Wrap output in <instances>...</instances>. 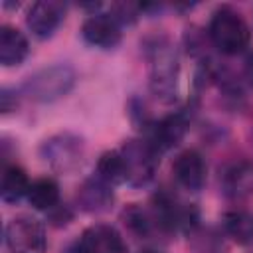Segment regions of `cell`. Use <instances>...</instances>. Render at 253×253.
Masks as SVG:
<instances>
[{
    "mask_svg": "<svg viewBox=\"0 0 253 253\" xmlns=\"http://www.w3.org/2000/svg\"><path fill=\"white\" fill-rule=\"evenodd\" d=\"M81 38L93 47L113 49L123 40V28L109 14L93 12L81 24Z\"/></svg>",
    "mask_w": 253,
    "mask_h": 253,
    "instance_id": "cell-8",
    "label": "cell"
},
{
    "mask_svg": "<svg viewBox=\"0 0 253 253\" xmlns=\"http://www.w3.org/2000/svg\"><path fill=\"white\" fill-rule=\"evenodd\" d=\"M65 16V4L57 0H38L30 6L26 14V24L32 34L40 40L49 38Z\"/></svg>",
    "mask_w": 253,
    "mask_h": 253,
    "instance_id": "cell-11",
    "label": "cell"
},
{
    "mask_svg": "<svg viewBox=\"0 0 253 253\" xmlns=\"http://www.w3.org/2000/svg\"><path fill=\"white\" fill-rule=\"evenodd\" d=\"M71 219H73V211H71L67 206H61V204H57L53 210H49V221H51L55 227L67 225Z\"/></svg>",
    "mask_w": 253,
    "mask_h": 253,
    "instance_id": "cell-22",
    "label": "cell"
},
{
    "mask_svg": "<svg viewBox=\"0 0 253 253\" xmlns=\"http://www.w3.org/2000/svg\"><path fill=\"white\" fill-rule=\"evenodd\" d=\"M115 202L113 186L101 180L97 174L93 178H87L81 182V186L75 192V204L79 210L87 213H101L107 211Z\"/></svg>",
    "mask_w": 253,
    "mask_h": 253,
    "instance_id": "cell-12",
    "label": "cell"
},
{
    "mask_svg": "<svg viewBox=\"0 0 253 253\" xmlns=\"http://www.w3.org/2000/svg\"><path fill=\"white\" fill-rule=\"evenodd\" d=\"M138 253H160L158 249H142V251H138Z\"/></svg>",
    "mask_w": 253,
    "mask_h": 253,
    "instance_id": "cell-25",
    "label": "cell"
},
{
    "mask_svg": "<svg viewBox=\"0 0 253 253\" xmlns=\"http://www.w3.org/2000/svg\"><path fill=\"white\" fill-rule=\"evenodd\" d=\"M172 174L176 182L188 190V192H198L204 188L208 180V164L206 158L196 150V148H186L182 150L174 162H172Z\"/></svg>",
    "mask_w": 253,
    "mask_h": 253,
    "instance_id": "cell-9",
    "label": "cell"
},
{
    "mask_svg": "<svg viewBox=\"0 0 253 253\" xmlns=\"http://www.w3.org/2000/svg\"><path fill=\"white\" fill-rule=\"evenodd\" d=\"M223 233L239 245L253 243V213L247 210H229L221 215Z\"/></svg>",
    "mask_w": 253,
    "mask_h": 253,
    "instance_id": "cell-17",
    "label": "cell"
},
{
    "mask_svg": "<svg viewBox=\"0 0 253 253\" xmlns=\"http://www.w3.org/2000/svg\"><path fill=\"white\" fill-rule=\"evenodd\" d=\"M208 38L210 42L225 55L241 53L251 40V30L241 12L223 4L211 12L208 24Z\"/></svg>",
    "mask_w": 253,
    "mask_h": 253,
    "instance_id": "cell-2",
    "label": "cell"
},
{
    "mask_svg": "<svg viewBox=\"0 0 253 253\" xmlns=\"http://www.w3.org/2000/svg\"><path fill=\"white\" fill-rule=\"evenodd\" d=\"M81 253H126V243L117 227L109 223H93L77 239Z\"/></svg>",
    "mask_w": 253,
    "mask_h": 253,
    "instance_id": "cell-10",
    "label": "cell"
},
{
    "mask_svg": "<svg viewBox=\"0 0 253 253\" xmlns=\"http://www.w3.org/2000/svg\"><path fill=\"white\" fill-rule=\"evenodd\" d=\"M77 73L67 63H53L28 75L20 87L22 95L36 103H53L65 97L75 85Z\"/></svg>",
    "mask_w": 253,
    "mask_h": 253,
    "instance_id": "cell-3",
    "label": "cell"
},
{
    "mask_svg": "<svg viewBox=\"0 0 253 253\" xmlns=\"http://www.w3.org/2000/svg\"><path fill=\"white\" fill-rule=\"evenodd\" d=\"M188 130V115L184 111L172 113L162 117L160 121H152V125L146 128L148 132V144L160 154L166 152L182 142Z\"/></svg>",
    "mask_w": 253,
    "mask_h": 253,
    "instance_id": "cell-7",
    "label": "cell"
},
{
    "mask_svg": "<svg viewBox=\"0 0 253 253\" xmlns=\"http://www.w3.org/2000/svg\"><path fill=\"white\" fill-rule=\"evenodd\" d=\"M142 12V6L140 4H126V2H119V4H113L111 6V12L109 16L123 28V26H130L138 20Z\"/></svg>",
    "mask_w": 253,
    "mask_h": 253,
    "instance_id": "cell-21",
    "label": "cell"
},
{
    "mask_svg": "<svg viewBox=\"0 0 253 253\" xmlns=\"http://www.w3.org/2000/svg\"><path fill=\"white\" fill-rule=\"evenodd\" d=\"M221 186H223L225 196L233 200H243V198L253 196V162L241 160V162L231 164L223 172Z\"/></svg>",
    "mask_w": 253,
    "mask_h": 253,
    "instance_id": "cell-14",
    "label": "cell"
},
{
    "mask_svg": "<svg viewBox=\"0 0 253 253\" xmlns=\"http://www.w3.org/2000/svg\"><path fill=\"white\" fill-rule=\"evenodd\" d=\"M150 93L164 105H170L178 97V77H180V61L174 45L160 38L150 47Z\"/></svg>",
    "mask_w": 253,
    "mask_h": 253,
    "instance_id": "cell-1",
    "label": "cell"
},
{
    "mask_svg": "<svg viewBox=\"0 0 253 253\" xmlns=\"http://www.w3.org/2000/svg\"><path fill=\"white\" fill-rule=\"evenodd\" d=\"M121 221L125 223V227L136 235V237H150L156 227V221L150 213V210L138 206V204H128L123 211H121Z\"/></svg>",
    "mask_w": 253,
    "mask_h": 253,
    "instance_id": "cell-20",
    "label": "cell"
},
{
    "mask_svg": "<svg viewBox=\"0 0 253 253\" xmlns=\"http://www.w3.org/2000/svg\"><path fill=\"white\" fill-rule=\"evenodd\" d=\"M30 178L26 170L18 164H4L2 176H0V198L6 204H14L28 196L30 190Z\"/></svg>",
    "mask_w": 253,
    "mask_h": 253,
    "instance_id": "cell-16",
    "label": "cell"
},
{
    "mask_svg": "<svg viewBox=\"0 0 253 253\" xmlns=\"http://www.w3.org/2000/svg\"><path fill=\"white\" fill-rule=\"evenodd\" d=\"M188 235V247L192 253H229L225 233L217 227L196 225Z\"/></svg>",
    "mask_w": 253,
    "mask_h": 253,
    "instance_id": "cell-15",
    "label": "cell"
},
{
    "mask_svg": "<svg viewBox=\"0 0 253 253\" xmlns=\"http://www.w3.org/2000/svg\"><path fill=\"white\" fill-rule=\"evenodd\" d=\"M121 152L125 156L126 162V184L140 188L146 186L154 174H156V166H158V152L148 144V140H126L121 146Z\"/></svg>",
    "mask_w": 253,
    "mask_h": 253,
    "instance_id": "cell-6",
    "label": "cell"
},
{
    "mask_svg": "<svg viewBox=\"0 0 253 253\" xmlns=\"http://www.w3.org/2000/svg\"><path fill=\"white\" fill-rule=\"evenodd\" d=\"M30 53L28 38L14 26L2 24L0 26V63L4 67L20 65Z\"/></svg>",
    "mask_w": 253,
    "mask_h": 253,
    "instance_id": "cell-13",
    "label": "cell"
},
{
    "mask_svg": "<svg viewBox=\"0 0 253 253\" xmlns=\"http://www.w3.org/2000/svg\"><path fill=\"white\" fill-rule=\"evenodd\" d=\"M4 237L10 253H45L47 247L43 223L38 217L26 213L8 221Z\"/></svg>",
    "mask_w": 253,
    "mask_h": 253,
    "instance_id": "cell-5",
    "label": "cell"
},
{
    "mask_svg": "<svg viewBox=\"0 0 253 253\" xmlns=\"http://www.w3.org/2000/svg\"><path fill=\"white\" fill-rule=\"evenodd\" d=\"M16 107H18V95H16V91L4 87L0 91V111L2 113H12V111H16Z\"/></svg>",
    "mask_w": 253,
    "mask_h": 253,
    "instance_id": "cell-23",
    "label": "cell"
},
{
    "mask_svg": "<svg viewBox=\"0 0 253 253\" xmlns=\"http://www.w3.org/2000/svg\"><path fill=\"white\" fill-rule=\"evenodd\" d=\"M28 202L34 210L40 211H49L59 204V186L53 178L43 176V178H36L30 184L28 190Z\"/></svg>",
    "mask_w": 253,
    "mask_h": 253,
    "instance_id": "cell-18",
    "label": "cell"
},
{
    "mask_svg": "<svg viewBox=\"0 0 253 253\" xmlns=\"http://www.w3.org/2000/svg\"><path fill=\"white\" fill-rule=\"evenodd\" d=\"M40 156L55 172L71 174L83 166L85 156H87V144H85L83 136L63 130V132H57L42 142Z\"/></svg>",
    "mask_w": 253,
    "mask_h": 253,
    "instance_id": "cell-4",
    "label": "cell"
},
{
    "mask_svg": "<svg viewBox=\"0 0 253 253\" xmlns=\"http://www.w3.org/2000/svg\"><path fill=\"white\" fill-rule=\"evenodd\" d=\"M97 176L107 184H123L126 182V162L121 148L105 150L97 160Z\"/></svg>",
    "mask_w": 253,
    "mask_h": 253,
    "instance_id": "cell-19",
    "label": "cell"
},
{
    "mask_svg": "<svg viewBox=\"0 0 253 253\" xmlns=\"http://www.w3.org/2000/svg\"><path fill=\"white\" fill-rule=\"evenodd\" d=\"M243 77L253 87V49L245 55V61H243Z\"/></svg>",
    "mask_w": 253,
    "mask_h": 253,
    "instance_id": "cell-24",
    "label": "cell"
}]
</instances>
